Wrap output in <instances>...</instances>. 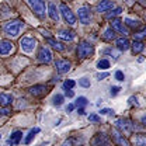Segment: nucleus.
<instances>
[{
  "label": "nucleus",
  "mask_w": 146,
  "mask_h": 146,
  "mask_svg": "<svg viewBox=\"0 0 146 146\" xmlns=\"http://www.w3.org/2000/svg\"><path fill=\"white\" fill-rule=\"evenodd\" d=\"M23 28H24V23L21 20H11V21H9V23L4 24L3 31H4L6 35L11 36V38H16L21 33Z\"/></svg>",
  "instance_id": "obj_1"
},
{
  "label": "nucleus",
  "mask_w": 146,
  "mask_h": 146,
  "mask_svg": "<svg viewBox=\"0 0 146 146\" xmlns=\"http://www.w3.org/2000/svg\"><path fill=\"white\" fill-rule=\"evenodd\" d=\"M115 127L117 129L121 132V133H125V135H131L132 131L135 129V124L132 121H129L127 118H119L115 121Z\"/></svg>",
  "instance_id": "obj_2"
},
{
  "label": "nucleus",
  "mask_w": 146,
  "mask_h": 146,
  "mask_svg": "<svg viewBox=\"0 0 146 146\" xmlns=\"http://www.w3.org/2000/svg\"><path fill=\"white\" fill-rule=\"evenodd\" d=\"M77 56L80 58V59H86V58H89L91 55L94 54V48H93V45L89 44V42H86V41H82L79 45H77Z\"/></svg>",
  "instance_id": "obj_3"
},
{
  "label": "nucleus",
  "mask_w": 146,
  "mask_h": 146,
  "mask_svg": "<svg viewBox=\"0 0 146 146\" xmlns=\"http://www.w3.org/2000/svg\"><path fill=\"white\" fill-rule=\"evenodd\" d=\"M30 7L39 18H45V3L44 0H28Z\"/></svg>",
  "instance_id": "obj_4"
},
{
  "label": "nucleus",
  "mask_w": 146,
  "mask_h": 146,
  "mask_svg": "<svg viewBox=\"0 0 146 146\" xmlns=\"http://www.w3.org/2000/svg\"><path fill=\"white\" fill-rule=\"evenodd\" d=\"M59 10H60L62 16L65 18V21H66L69 25H74V24H76V17H74V14H73L72 10H70L65 3H62V4L59 6Z\"/></svg>",
  "instance_id": "obj_5"
},
{
  "label": "nucleus",
  "mask_w": 146,
  "mask_h": 146,
  "mask_svg": "<svg viewBox=\"0 0 146 146\" xmlns=\"http://www.w3.org/2000/svg\"><path fill=\"white\" fill-rule=\"evenodd\" d=\"M20 46L24 52H33L34 48L36 46V39L30 38V36H24V38L20 39Z\"/></svg>",
  "instance_id": "obj_6"
},
{
  "label": "nucleus",
  "mask_w": 146,
  "mask_h": 146,
  "mask_svg": "<svg viewBox=\"0 0 146 146\" xmlns=\"http://www.w3.org/2000/svg\"><path fill=\"white\" fill-rule=\"evenodd\" d=\"M111 139L117 146H129L128 139L124 136V133H121L118 129H112L111 131Z\"/></svg>",
  "instance_id": "obj_7"
},
{
  "label": "nucleus",
  "mask_w": 146,
  "mask_h": 146,
  "mask_svg": "<svg viewBox=\"0 0 146 146\" xmlns=\"http://www.w3.org/2000/svg\"><path fill=\"white\" fill-rule=\"evenodd\" d=\"M77 16H79V21L82 24H89L91 20V10L90 7L86 4V6H82L77 11Z\"/></svg>",
  "instance_id": "obj_8"
},
{
  "label": "nucleus",
  "mask_w": 146,
  "mask_h": 146,
  "mask_svg": "<svg viewBox=\"0 0 146 146\" xmlns=\"http://www.w3.org/2000/svg\"><path fill=\"white\" fill-rule=\"evenodd\" d=\"M111 141L106 133H97L91 139V146H110Z\"/></svg>",
  "instance_id": "obj_9"
},
{
  "label": "nucleus",
  "mask_w": 146,
  "mask_h": 146,
  "mask_svg": "<svg viewBox=\"0 0 146 146\" xmlns=\"http://www.w3.org/2000/svg\"><path fill=\"white\" fill-rule=\"evenodd\" d=\"M111 28H112L114 31H118V33L124 34V35L128 34L127 25H125L124 21H121L119 18H112V21H111Z\"/></svg>",
  "instance_id": "obj_10"
},
{
  "label": "nucleus",
  "mask_w": 146,
  "mask_h": 146,
  "mask_svg": "<svg viewBox=\"0 0 146 146\" xmlns=\"http://www.w3.org/2000/svg\"><path fill=\"white\" fill-rule=\"evenodd\" d=\"M38 60L42 62V63H49L52 60V54L51 51L46 48V46H42L38 52Z\"/></svg>",
  "instance_id": "obj_11"
},
{
  "label": "nucleus",
  "mask_w": 146,
  "mask_h": 146,
  "mask_svg": "<svg viewBox=\"0 0 146 146\" xmlns=\"http://www.w3.org/2000/svg\"><path fill=\"white\" fill-rule=\"evenodd\" d=\"M70 62L69 60H66V59H58L56 62H55V68H56V70L59 73H68L70 70Z\"/></svg>",
  "instance_id": "obj_12"
},
{
  "label": "nucleus",
  "mask_w": 146,
  "mask_h": 146,
  "mask_svg": "<svg viewBox=\"0 0 146 146\" xmlns=\"http://www.w3.org/2000/svg\"><path fill=\"white\" fill-rule=\"evenodd\" d=\"M28 90H30V93H31L33 96H35V97H42V96H45V94L48 93V87L44 86V84H35V86L30 87Z\"/></svg>",
  "instance_id": "obj_13"
},
{
  "label": "nucleus",
  "mask_w": 146,
  "mask_h": 146,
  "mask_svg": "<svg viewBox=\"0 0 146 146\" xmlns=\"http://www.w3.org/2000/svg\"><path fill=\"white\" fill-rule=\"evenodd\" d=\"M114 1H111V0H101L98 4H97V11L98 13H106V11H110V10H112L114 9Z\"/></svg>",
  "instance_id": "obj_14"
},
{
  "label": "nucleus",
  "mask_w": 146,
  "mask_h": 146,
  "mask_svg": "<svg viewBox=\"0 0 146 146\" xmlns=\"http://www.w3.org/2000/svg\"><path fill=\"white\" fill-rule=\"evenodd\" d=\"M13 49V44L11 41L7 39H1L0 41V55H9Z\"/></svg>",
  "instance_id": "obj_15"
},
{
  "label": "nucleus",
  "mask_w": 146,
  "mask_h": 146,
  "mask_svg": "<svg viewBox=\"0 0 146 146\" xmlns=\"http://www.w3.org/2000/svg\"><path fill=\"white\" fill-rule=\"evenodd\" d=\"M48 16L52 18L54 21H58V20H59V9L56 7V4L52 3V1L48 4Z\"/></svg>",
  "instance_id": "obj_16"
},
{
  "label": "nucleus",
  "mask_w": 146,
  "mask_h": 146,
  "mask_svg": "<svg viewBox=\"0 0 146 146\" xmlns=\"http://www.w3.org/2000/svg\"><path fill=\"white\" fill-rule=\"evenodd\" d=\"M21 139H23V132H21V131H16V132H13V133L10 135V138H9V145H11V146L18 145Z\"/></svg>",
  "instance_id": "obj_17"
},
{
  "label": "nucleus",
  "mask_w": 146,
  "mask_h": 146,
  "mask_svg": "<svg viewBox=\"0 0 146 146\" xmlns=\"http://www.w3.org/2000/svg\"><path fill=\"white\" fill-rule=\"evenodd\" d=\"M58 36L60 39H65V41H72L74 38V33L73 31H69V30H60L58 33Z\"/></svg>",
  "instance_id": "obj_18"
},
{
  "label": "nucleus",
  "mask_w": 146,
  "mask_h": 146,
  "mask_svg": "<svg viewBox=\"0 0 146 146\" xmlns=\"http://www.w3.org/2000/svg\"><path fill=\"white\" fill-rule=\"evenodd\" d=\"M13 103V97L10 94H6V93H0V106L3 107H7Z\"/></svg>",
  "instance_id": "obj_19"
},
{
  "label": "nucleus",
  "mask_w": 146,
  "mask_h": 146,
  "mask_svg": "<svg viewBox=\"0 0 146 146\" xmlns=\"http://www.w3.org/2000/svg\"><path fill=\"white\" fill-rule=\"evenodd\" d=\"M117 48H118L119 51H127L128 48H129V41H128V38H125V36L118 38V39H117Z\"/></svg>",
  "instance_id": "obj_20"
},
{
  "label": "nucleus",
  "mask_w": 146,
  "mask_h": 146,
  "mask_svg": "<svg viewBox=\"0 0 146 146\" xmlns=\"http://www.w3.org/2000/svg\"><path fill=\"white\" fill-rule=\"evenodd\" d=\"M125 25H127V28H133V30H136V28H139L141 27V21L139 20H132V18L127 17L125 18Z\"/></svg>",
  "instance_id": "obj_21"
},
{
  "label": "nucleus",
  "mask_w": 146,
  "mask_h": 146,
  "mask_svg": "<svg viewBox=\"0 0 146 146\" xmlns=\"http://www.w3.org/2000/svg\"><path fill=\"white\" fill-rule=\"evenodd\" d=\"M143 48H145V45H143L142 41H133V42H132V52H133V54L142 52Z\"/></svg>",
  "instance_id": "obj_22"
},
{
  "label": "nucleus",
  "mask_w": 146,
  "mask_h": 146,
  "mask_svg": "<svg viewBox=\"0 0 146 146\" xmlns=\"http://www.w3.org/2000/svg\"><path fill=\"white\" fill-rule=\"evenodd\" d=\"M133 142L136 146H146V133H139L133 138Z\"/></svg>",
  "instance_id": "obj_23"
},
{
  "label": "nucleus",
  "mask_w": 146,
  "mask_h": 146,
  "mask_svg": "<svg viewBox=\"0 0 146 146\" xmlns=\"http://www.w3.org/2000/svg\"><path fill=\"white\" fill-rule=\"evenodd\" d=\"M46 41H48V44H49L54 49H56V51H63V49H65V45H63V44L55 41V39H52V38H48Z\"/></svg>",
  "instance_id": "obj_24"
},
{
  "label": "nucleus",
  "mask_w": 146,
  "mask_h": 146,
  "mask_svg": "<svg viewBox=\"0 0 146 146\" xmlns=\"http://www.w3.org/2000/svg\"><path fill=\"white\" fill-rule=\"evenodd\" d=\"M39 132V128H34V129H31L30 132H28V135L25 136V139H24V143L25 145H30L31 143V141L34 139V136H35V133Z\"/></svg>",
  "instance_id": "obj_25"
},
{
  "label": "nucleus",
  "mask_w": 146,
  "mask_h": 146,
  "mask_svg": "<svg viewBox=\"0 0 146 146\" xmlns=\"http://www.w3.org/2000/svg\"><path fill=\"white\" fill-rule=\"evenodd\" d=\"M97 68H98L100 70H107V69L110 68V60H107V59H101V60H98Z\"/></svg>",
  "instance_id": "obj_26"
},
{
  "label": "nucleus",
  "mask_w": 146,
  "mask_h": 146,
  "mask_svg": "<svg viewBox=\"0 0 146 146\" xmlns=\"http://www.w3.org/2000/svg\"><path fill=\"white\" fill-rule=\"evenodd\" d=\"M104 39H106V41H112V39H115V31H114L112 28H108V30L104 33Z\"/></svg>",
  "instance_id": "obj_27"
},
{
  "label": "nucleus",
  "mask_w": 146,
  "mask_h": 146,
  "mask_svg": "<svg viewBox=\"0 0 146 146\" xmlns=\"http://www.w3.org/2000/svg\"><path fill=\"white\" fill-rule=\"evenodd\" d=\"M133 36H135V41H141V39L146 38V27H143L141 31H136L133 34Z\"/></svg>",
  "instance_id": "obj_28"
},
{
  "label": "nucleus",
  "mask_w": 146,
  "mask_h": 146,
  "mask_svg": "<svg viewBox=\"0 0 146 146\" xmlns=\"http://www.w3.org/2000/svg\"><path fill=\"white\" fill-rule=\"evenodd\" d=\"M121 13H122V9H121V7H117V9H114L112 11L107 13V16H106V17L107 18H114V17H117V16H119Z\"/></svg>",
  "instance_id": "obj_29"
},
{
  "label": "nucleus",
  "mask_w": 146,
  "mask_h": 146,
  "mask_svg": "<svg viewBox=\"0 0 146 146\" xmlns=\"http://www.w3.org/2000/svg\"><path fill=\"white\" fill-rule=\"evenodd\" d=\"M74 84H76L74 80H70V79H69V80H65V82H63V89H65V90H72L73 87H74Z\"/></svg>",
  "instance_id": "obj_30"
},
{
  "label": "nucleus",
  "mask_w": 146,
  "mask_h": 146,
  "mask_svg": "<svg viewBox=\"0 0 146 146\" xmlns=\"http://www.w3.org/2000/svg\"><path fill=\"white\" fill-rule=\"evenodd\" d=\"M52 101H54V106H62V103H63V96H62V94H56Z\"/></svg>",
  "instance_id": "obj_31"
},
{
  "label": "nucleus",
  "mask_w": 146,
  "mask_h": 146,
  "mask_svg": "<svg viewBox=\"0 0 146 146\" xmlns=\"http://www.w3.org/2000/svg\"><path fill=\"white\" fill-rule=\"evenodd\" d=\"M76 104H77L79 108H83V107L87 104V98H86V97H79L77 101H76Z\"/></svg>",
  "instance_id": "obj_32"
},
{
  "label": "nucleus",
  "mask_w": 146,
  "mask_h": 146,
  "mask_svg": "<svg viewBox=\"0 0 146 146\" xmlns=\"http://www.w3.org/2000/svg\"><path fill=\"white\" fill-rule=\"evenodd\" d=\"M79 84H80L82 87H86V89H87V87H90V80H89L87 77H82V79L79 80Z\"/></svg>",
  "instance_id": "obj_33"
},
{
  "label": "nucleus",
  "mask_w": 146,
  "mask_h": 146,
  "mask_svg": "<svg viewBox=\"0 0 146 146\" xmlns=\"http://www.w3.org/2000/svg\"><path fill=\"white\" fill-rule=\"evenodd\" d=\"M76 141H77L76 138H69L68 141H65V142H63V145L62 146H77L76 145Z\"/></svg>",
  "instance_id": "obj_34"
},
{
  "label": "nucleus",
  "mask_w": 146,
  "mask_h": 146,
  "mask_svg": "<svg viewBox=\"0 0 146 146\" xmlns=\"http://www.w3.org/2000/svg\"><path fill=\"white\" fill-rule=\"evenodd\" d=\"M115 79L119 80V82H122V80L125 79V76H124V73L121 72V70H117V72H115Z\"/></svg>",
  "instance_id": "obj_35"
},
{
  "label": "nucleus",
  "mask_w": 146,
  "mask_h": 146,
  "mask_svg": "<svg viewBox=\"0 0 146 146\" xmlns=\"http://www.w3.org/2000/svg\"><path fill=\"white\" fill-rule=\"evenodd\" d=\"M89 121H91V122H100V117L96 115V114H90L89 115Z\"/></svg>",
  "instance_id": "obj_36"
},
{
  "label": "nucleus",
  "mask_w": 146,
  "mask_h": 146,
  "mask_svg": "<svg viewBox=\"0 0 146 146\" xmlns=\"http://www.w3.org/2000/svg\"><path fill=\"white\" fill-rule=\"evenodd\" d=\"M119 90H121L119 87H117V86H114V87H111V91H110V94H111V96H117V94L119 93Z\"/></svg>",
  "instance_id": "obj_37"
},
{
  "label": "nucleus",
  "mask_w": 146,
  "mask_h": 146,
  "mask_svg": "<svg viewBox=\"0 0 146 146\" xmlns=\"http://www.w3.org/2000/svg\"><path fill=\"white\" fill-rule=\"evenodd\" d=\"M103 115H108V114H114V110H110V108H103L100 111Z\"/></svg>",
  "instance_id": "obj_38"
},
{
  "label": "nucleus",
  "mask_w": 146,
  "mask_h": 146,
  "mask_svg": "<svg viewBox=\"0 0 146 146\" xmlns=\"http://www.w3.org/2000/svg\"><path fill=\"white\" fill-rule=\"evenodd\" d=\"M11 111L9 108H0V115H9Z\"/></svg>",
  "instance_id": "obj_39"
},
{
  "label": "nucleus",
  "mask_w": 146,
  "mask_h": 146,
  "mask_svg": "<svg viewBox=\"0 0 146 146\" xmlns=\"http://www.w3.org/2000/svg\"><path fill=\"white\" fill-rule=\"evenodd\" d=\"M129 104H131V106H133V104H135V106H139V103L136 101V97H131V98H129Z\"/></svg>",
  "instance_id": "obj_40"
},
{
  "label": "nucleus",
  "mask_w": 146,
  "mask_h": 146,
  "mask_svg": "<svg viewBox=\"0 0 146 146\" xmlns=\"http://www.w3.org/2000/svg\"><path fill=\"white\" fill-rule=\"evenodd\" d=\"M108 76V73L106 72V73H100V74H97V79L98 80H101V79H104V77H107Z\"/></svg>",
  "instance_id": "obj_41"
},
{
  "label": "nucleus",
  "mask_w": 146,
  "mask_h": 146,
  "mask_svg": "<svg viewBox=\"0 0 146 146\" xmlns=\"http://www.w3.org/2000/svg\"><path fill=\"white\" fill-rule=\"evenodd\" d=\"M141 124H142L143 127H146V115H142V117H141Z\"/></svg>",
  "instance_id": "obj_42"
},
{
  "label": "nucleus",
  "mask_w": 146,
  "mask_h": 146,
  "mask_svg": "<svg viewBox=\"0 0 146 146\" xmlns=\"http://www.w3.org/2000/svg\"><path fill=\"white\" fill-rule=\"evenodd\" d=\"M66 96H68V97H73V96H74V93H73L72 90H66Z\"/></svg>",
  "instance_id": "obj_43"
},
{
  "label": "nucleus",
  "mask_w": 146,
  "mask_h": 146,
  "mask_svg": "<svg viewBox=\"0 0 146 146\" xmlns=\"http://www.w3.org/2000/svg\"><path fill=\"white\" fill-rule=\"evenodd\" d=\"M73 110H74V104H69V106H68V111L70 112V111H73Z\"/></svg>",
  "instance_id": "obj_44"
},
{
  "label": "nucleus",
  "mask_w": 146,
  "mask_h": 146,
  "mask_svg": "<svg viewBox=\"0 0 146 146\" xmlns=\"http://www.w3.org/2000/svg\"><path fill=\"white\" fill-rule=\"evenodd\" d=\"M77 112H79L80 115H83V114H84V110H83V108H79V110H77Z\"/></svg>",
  "instance_id": "obj_45"
},
{
  "label": "nucleus",
  "mask_w": 146,
  "mask_h": 146,
  "mask_svg": "<svg viewBox=\"0 0 146 146\" xmlns=\"http://www.w3.org/2000/svg\"><path fill=\"white\" fill-rule=\"evenodd\" d=\"M143 60H145V58H142V56H141V58H138V62H143Z\"/></svg>",
  "instance_id": "obj_46"
},
{
  "label": "nucleus",
  "mask_w": 146,
  "mask_h": 146,
  "mask_svg": "<svg viewBox=\"0 0 146 146\" xmlns=\"http://www.w3.org/2000/svg\"><path fill=\"white\" fill-rule=\"evenodd\" d=\"M0 139H1V133H0Z\"/></svg>",
  "instance_id": "obj_47"
}]
</instances>
